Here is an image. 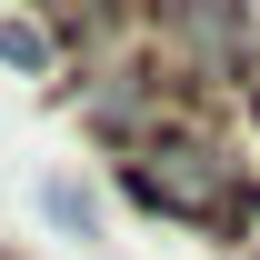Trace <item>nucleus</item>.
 Here are the masks:
<instances>
[{
    "label": "nucleus",
    "instance_id": "obj_1",
    "mask_svg": "<svg viewBox=\"0 0 260 260\" xmlns=\"http://www.w3.org/2000/svg\"><path fill=\"white\" fill-rule=\"evenodd\" d=\"M130 190L150 200V210H170V220H190V230H250V180H240V160H220L190 120L160 130L150 150H130Z\"/></svg>",
    "mask_w": 260,
    "mask_h": 260
},
{
    "label": "nucleus",
    "instance_id": "obj_2",
    "mask_svg": "<svg viewBox=\"0 0 260 260\" xmlns=\"http://www.w3.org/2000/svg\"><path fill=\"white\" fill-rule=\"evenodd\" d=\"M0 60H10V70H40V60H50V30H40V20H0Z\"/></svg>",
    "mask_w": 260,
    "mask_h": 260
}]
</instances>
